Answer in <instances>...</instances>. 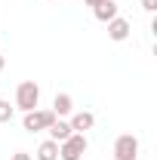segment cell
Masks as SVG:
<instances>
[{"instance_id": "cell-7", "label": "cell", "mask_w": 157, "mask_h": 160, "mask_svg": "<svg viewBox=\"0 0 157 160\" xmlns=\"http://www.w3.org/2000/svg\"><path fill=\"white\" fill-rule=\"evenodd\" d=\"M53 114H56V117L74 114V99H71L68 92H56V99H53Z\"/></svg>"}, {"instance_id": "cell-4", "label": "cell", "mask_w": 157, "mask_h": 160, "mask_svg": "<svg viewBox=\"0 0 157 160\" xmlns=\"http://www.w3.org/2000/svg\"><path fill=\"white\" fill-rule=\"evenodd\" d=\"M139 154V139L133 132H126V136H117L114 142V160H136Z\"/></svg>"}, {"instance_id": "cell-9", "label": "cell", "mask_w": 157, "mask_h": 160, "mask_svg": "<svg viewBox=\"0 0 157 160\" xmlns=\"http://www.w3.org/2000/svg\"><path fill=\"white\" fill-rule=\"evenodd\" d=\"M71 132H74V129H71V123H68V120H62V117H56L53 123H49V139H53V142H65Z\"/></svg>"}, {"instance_id": "cell-1", "label": "cell", "mask_w": 157, "mask_h": 160, "mask_svg": "<svg viewBox=\"0 0 157 160\" xmlns=\"http://www.w3.org/2000/svg\"><path fill=\"white\" fill-rule=\"evenodd\" d=\"M40 105V86L34 83V80H22L19 86H16V108L19 111H34Z\"/></svg>"}, {"instance_id": "cell-8", "label": "cell", "mask_w": 157, "mask_h": 160, "mask_svg": "<svg viewBox=\"0 0 157 160\" xmlns=\"http://www.w3.org/2000/svg\"><path fill=\"white\" fill-rule=\"evenodd\" d=\"M68 123H71V129H74V132H83V136H86V129H93V126H96V117H93L89 111H77V114H71Z\"/></svg>"}, {"instance_id": "cell-3", "label": "cell", "mask_w": 157, "mask_h": 160, "mask_svg": "<svg viewBox=\"0 0 157 160\" xmlns=\"http://www.w3.org/2000/svg\"><path fill=\"white\" fill-rule=\"evenodd\" d=\"M56 120L53 111H43V108H34V111H28L25 114V132H43V129H49V123Z\"/></svg>"}, {"instance_id": "cell-15", "label": "cell", "mask_w": 157, "mask_h": 160, "mask_svg": "<svg viewBox=\"0 0 157 160\" xmlns=\"http://www.w3.org/2000/svg\"><path fill=\"white\" fill-rule=\"evenodd\" d=\"M3 68H6V56H0V71H3Z\"/></svg>"}, {"instance_id": "cell-2", "label": "cell", "mask_w": 157, "mask_h": 160, "mask_svg": "<svg viewBox=\"0 0 157 160\" xmlns=\"http://www.w3.org/2000/svg\"><path fill=\"white\" fill-rule=\"evenodd\" d=\"M86 154V136L83 132H71L65 142H59V157L62 160H80Z\"/></svg>"}, {"instance_id": "cell-5", "label": "cell", "mask_w": 157, "mask_h": 160, "mask_svg": "<svg viewBox=\"0 0 157 160\" xmlns=\"http://www.w3.org/2000/svg\"><path fill=\"white\" fill-rule=\"evenodd\" d=\"M133 34V25H129V19H123V16H117V19L108 22V37L114 40V43H123V40Z\"/></svg>"}, {"instance_id": "cell-6", "label": "cell", "mask_w": 157, "mask_h": 160, "mask_svg": "<svg viewBox=\"0 0 157 160\" xmlns=\"http://www.w3.org/2000/svg\"><path fill=\"white\" fill-rule=\"evenodd\" d=\"M93 16H96L102 25H108L111 19H117V16H120V6L114 3V0H102V3L93 6Z\"/></svg>"}, {"instance_id": "cell-11", "label": "cell", "mask_w": 157, "mask_h": 160, "mask_svg": "<svg viewBox=\"0 0 157 160\" xmlns=\"http://www.w3.org/2000/svg\"><path fill=\"white\" fill-rule=\"evenodd\" d=\"M13 114H16V105H9L6 99H0V123H9Z\"/></svg>"}, {"instance_id": "cell-14", "label": "cell", "mask_w": 157, "mask_h": 160, "mask_svg": "<svg viewBox=\"0 0 157 160\" xmlns=\"http://www.w3.org/2000/svg\"><path fill=\"white\" fill-rule=\"evenodd\" d=\"M83 3H86V6H96V3H102V0H83Z\"/></svg>"}, {"instance_id": "cell-10", "label": "cell", "mask_w": 157, "mask_h": 160, "mask_svg": "<svg viewBox=\"0 0 157 160\" xmlns=\"http://www.w3.org/2000/svg\"><path fill=\"white\" fill-rule=\"evenodd\" d=\"M37 160H59V142H53V139L40 142V148H37Z\"/></svg>"}, {"instance_id": "cell-12", "label": "cell", "mask_w": 157, "mask_h": 160, "mask_svg": "<svg viewBox=\"0 0 157 160\" xmlns=\"http://www.w3.org/2000/svg\"><path fill=\"white\" fill-rule=\"evenodd\" d=\"M142 9H145V12H154V9H157V0H142Z\"/></svg>"}, {"instance_id": "cell-13", "label": "cell", "mask_w": 157, "mask_h": 160, "mask_svg": "<svg viewBox=\"0 0 157 160\" xmlns=\"http://www.w3.org/2000/svg\"><path fill=\"white\" fill-rule=\"evenodd\" d=\"M9 160H34V157H31V154H25V151H16Z\"/></svg>"}]
</instances>
